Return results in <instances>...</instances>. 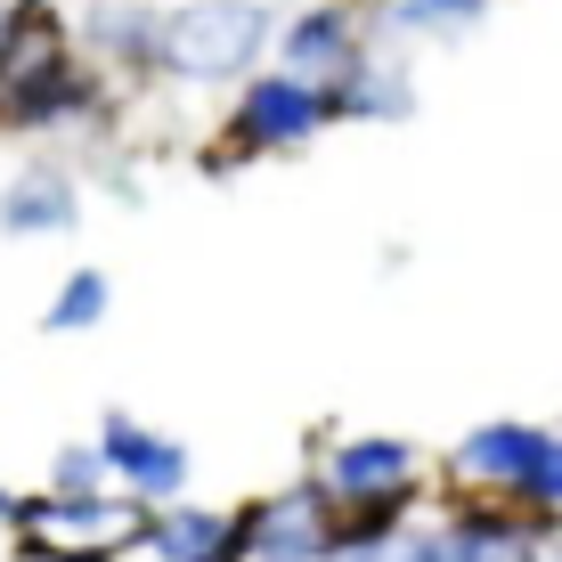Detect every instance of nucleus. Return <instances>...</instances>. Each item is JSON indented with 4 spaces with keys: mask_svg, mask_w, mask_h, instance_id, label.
Here are the masks:
<instances>
[{
    "mask_svg": "<svg viewBox=\"0 0 562 562\" xmlns=\"http://www.w3.org/2000/svg\"><path fill=\"white\" fill-rule=\"evenodd\" d=\"M538 562H562V514H554V530H547V554Z\"/></svg>",
    "mask_w": 562,
    "mask_h": 562,
    "instance_id": "obj_20",
    "label": "nucleus"
},
{
    "mask_svg": "<svg viewBox=\"0 0 562 562\" xmlns=\"http://www.w3.org/2000/svg\"><path fill=\"white\" fill-rule=\"evenodd\" d=\"M326 562H449V547H440V521H400L392 538H335L326 547Z\"/></svg>",
    "mask_w": 562,
    "mask_h": 562,
    "instance_id": "obj_17",
    "label": "nucleus"
},
{
    "mask_svg": "<svg viewBox=\"0 0 562 562\" xmlns=\"http://www.w3.org/2000/svg\"><path fill=\"white\" fill-rule=\"evenodd\" d=\"M9 514H16V490H9V481H0V530H9Z\"/></svg>",
    "mask_w": 562,
    "mask_h": 562,
    "instance_id": "obj_21",
    "label": "nucleus"
},
{
    "mask_svg": "<svg viewBox=\"0 0 562 562\" xmlns=\"http://www.w3.org/2000/svg\"><path fill=\"white\" fill-rule=\"evenodd\" d=\"M278 9L269 0H180L155 16V74L180 90H237L254 66H269Z\"/></svg>",
    "mask_w": 562,
    "mask_h": 562,
    "instance_id": "obj_2",
    "label": "nucleus"
},
{
    "mask_svg": "<svg viewBox=\"0 0 562 562\" xmlns=\"http://www.w3.org/2000/svg\"><path fill=\"white\" fill-rule=\"evenodd\" d=\"M42 490H57V497H99V490H114L99 440H66V449L49 457V481H42Z\"/></svg>",
    "mask_w": 562,
    "mask_h": 562,
    "instance_id": "obj_18",
    "label": "nucleus"
},
{
    "mask_svg": "<svg viewBox=\"0 0 562 562\" xmlns=\"http://www.w3.org/2000/svg\"><path fill=\"white\" fill-rule=\"evenodd\" d=\"M106 310H114V278L90 261V269H66V278H57L42 326L49 335H90V326H106Z\"/></svg>",
    "mask_w": 562,
    "mask_h": 562,
    "instance_id": "obj_16",
    "label": "nucleus"
},
{
    "mask_svg": "<svg viewBox=\"0 0 562 562\" xmlns=\"http://www.w3.org/2000/svg\"><path fill=\"white\" fill-rule=\"evenodd\" d=\"M383 33H375V9H359V0H310V9H285L278 42H269V57H278L285 74H310V82H335L351 57H367Z\"/></svg>",
    "mask_w": 562,
    "mask_h": 562,
    "instance_id": "obj_8",
    "label": "nucleus"
},
{
    "mask_svg": "<svg viewBox=\"0 0 562 562\" xmlns=\"http://www.w3.org/2000/svg\"><path fill=\"white\" fill-rule=\"evenodd\" d=\"M359 9H375V0H359Z\"/></svg>",
    "mask_w": 562,
    "mask_h": 562,
    "instance_id": "obj_22",
    "label": "nucleus"
},
{
    "mask_svg": "<svg viewBox=\"0 0 562 562\" xmlns=\"http://www.w3.org/2000/svg\"><path fill=\"white\" fill-rule=\"evenodd\" d=\"M237 521H245V562H326V547L342 530V506L326 497L318 473H294L285 490L237 506Z\"/></svg>",
    "mask_w": 562,
    "mask_h": 562,
    "instance_id": "obj_5",
    "label": "nucleus"
},
{
    "mask_svg": "<svg viewBox=\"0 0 562 562\" xmlns=\"http://www.w3.org/2000/svg\"><path fill=\"white\" fill-rule=\"evenodd\" d=\"M310 473L326 481L335 506H367V497H392V490H424V457L416 440L400 432H326V449Z\"/></svg>",
    "mask_w": 562,
    "mask_h": 562,
    "instance_id": "obj_9",
    "label": "nucleus"
},
{
    "mask_svg": "<svg viewBox=\"0 0 562 562\" xmlns=\"http://www.w3.org/2000/svg\"><path fill=\"white\" fill-rule=\"evenodd\" d=\"M74 228H82V180L49 155H25L0 180V237H74Z\"/></svg>",
    "mask_w": 562,
    "mask_h": 562,
    "instance_id": "obj_10",
    "label": "nucleus"
},
{
    "mask_svg": "<svg viewBox=\"0 0 562 562\" xmlns=\"http://www.w3.org/2000/svg\"><path fill=\"white\" fill-rule=\"evenodd\" d=\"M490 9H497V0H383L375 33H383V42H464Z\"/></svg>",
    "mask_w": 562,
    "mask_h": 562,
    "instance_id": "obj_15",
    "label": "nucleus"
},
{
    "mask_svg": "<svg viewBox=\"0 0 562 562\" xmlns=\"http://www.w3.org/2000/svg\"><path fill=\"white\" fill-rule=\"evenodd\" d=\"M90 440H99L114 490L139 497V506H171V497H188V481H196V457H188V440L155 432V424H139L131 408H106Z\"/></svg>",
    "mask_w": 562,
    "mask_h": 562,
    "instance_id": "obj_6",
    "label": "nucleus"
},
{
    "mask_svg": "<svg viewBox=\"0 0 562 562\" xmlns=\"http://www.w3.org/2000/svg\"><path fill=\"white\" fill-rule=\"evenodd\" d=\"M114 74L74 42V16L57 0H0V131L9 139H57L99 131Z\"/></svg>",
    "mask_w": 562,
    "mask_h": 562,
    "instance_id": "obj_1",
    "label": "nucleus"
},
{
    "mask_svg": "<svg viewBox=\"0 0 562 562\" xmlns=\"http://www.w3.org/2000/svg\"><path fill=\"white\" fill-rule=\"evenodd\" d=\"M554 514H530L497 490H457V506L440 514V547L449 562H538L547 554Z\"/></svg>",
    "mask_w": 562,
    "mask_h": 562,
    "instance_id": "obj_7",
    "label": "nucleus"
},
{
    "mask_svg": "<svg viewBox=\"0 0 562 562\" xmlns=\"http://www.w3.org/2000/svg\"><path fill=\"white\" fill-rule=\"evenodd\" d=\"M335 131L326 114V82L310 74H285L278 57L254 66L237 90H228V114H221V139H212L204 171H237V164H269V155H302Z\"/></svg>",
    "mask_w": 562,
    "mask_h": 562,
    "instance_id": "obj_3",
    "label": "nucleus"
},
{
    "mask_svg": "<svg viewBox=\"0 0 562 562\" xmlns=\"http://www.w3.org/2000/svg\"><path fill=\"white\" fill-rule=\"evenodd\" d=\"M514 506H530V514H562V432L538 440V457H530V473H521Z\"/></svg>",
    "mask_w": 562,
    "mask_h": 562,
    "instance_id": "obj_19",
    "label": "nucleus"
},
{
    "mask_svg": "<svg viewBox=\"0 0 562 562\" xmlns=\"http://www.w3.org/2000/svg\"><path fill=\"white\" fill-rule=\"evenodd\" d=\"M326 114L342 123H408L416 114V74L400 66V42H375L367 57H351V66L326 82Z\"/></svg>",
    "mask_w": 562,
    "mask_h": 562,
    "instance_id": "obj_11",
    "label": "nucleus"
},
{
    "mask_svg": "<svg viewBox=\"0 0 562 562\" xmlns=\"http://www.w3.org/2000/svg\"><path fill=\"white\" fill-rule=\"evenodd\" d=\"M155 16L147 0H90L82 16H74V42H82L114 82H155Z\"/></svg>",
    "mask_w": 562,
    "mask_h": 562,
    "instance_id": "obj_14",
    "label": "nucleus"
},
{
    "mask_svg": "<svg viewBox=\"0 0 562 562\" xmlns=\"http://www.w3.org/2000/svg\"><path fill=\"white\" fill-rule=\"evenodd\" d=\"M9 538H16V562H131L147 538V506L123 490H99V497H16L9 514Z\"/></svg>",
    "mask_w": 562,
    "mask_h": 562,
    "instance_id": "obj_4",
    "label": "nucleus"
},
{
    "mask_svg": "<svg viewBox=\"0 0 562 562\" xmlns=\"http://www.w3.org/2000/svg\"><path fill=\"white\" fill-rule=\"evenodd\" d=\"M538 440H547V424H521V416H490V424H473V432L449 449V473H457V490H497V497H514L521 490V473H530V457H538Z\"/></svg>",
    "mask_w": 562,
    "mask_h": 562,
    "instance_id": "obj_13",
    "label": "nucleus"
},
{
    "mask_svg": "<svg viewBox=\"0 0 562 562\" xmlns=\"http://www.w3.org/2000/svg\"><path fill=\"white\" fill-rule=\"evenodd\" d=\"M147 562H245V521L237 506H196V497H171V506H147Z\"/></svg>",
    "mask_w": 562,
    "mask_h": 562,
    "instance_id": "obj_12",
    "label": "nucleus"
}]
</instances>
